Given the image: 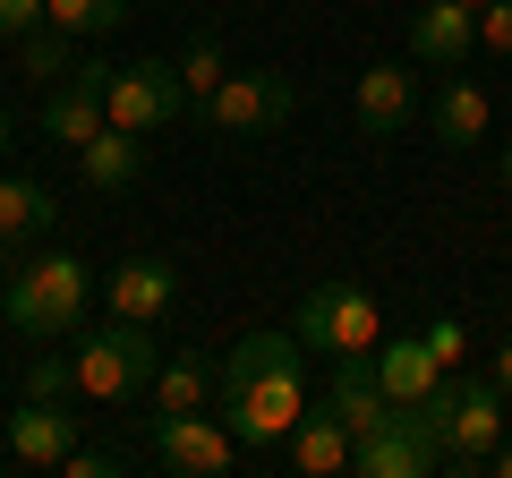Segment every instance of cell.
<instances>
[{
	"mask_svg": "<svg viewBox=\"0 0 512 478\" xmlns=\"http://www.w3.org/2000/svg\"><path fill=\"white\" fill-rule=\"evenodd\" d=\"M427 350H436V368H444V376L461 368V325H453V316H436V325H427Z\"/></svg>",
	"mask_w": 512,
	"mask_h": 478,
	"instance_id": "83f0119b",
	"label": "cell"
},
{
	"mask_svg": "<svg viewBox=\"0 0 512 478\" xmlns=\"http://www.w3.org/2000/svg\"><path fill=\"white\" fill-rule=\"evenodd\" d=\"M487 120H495V111H487V86H478V77H444V86H436V103H427V129H436V146H478V137H487Z\"/></svg>",
	"mask_w": 512,
	"mask_h": 478,
	"instance_id": "ac0fdd59",
	"label": "cell"
},
{
	"mask_svg": "<svg viewBox=\"0 0 512 478\" xmlns=\"http://www.w3.org/2000/svg\"><path fill=\"white\" fill-rule=\"evenodd\" d=\"M103 86H111L103 60H77L69 77H52V86H43V137L77 154L94 129H103Z\"/></svg>",
	"mask_w": 512,
	"mask_h": 478,
	"instance_id": "30bf717a",
	"label": "cell"
},
{
	"mask_svg": "<svg viewBox=\"0 0 512 478\" xmlns=\"http://www.w3.org/2000/svg\"><path fill=\"white\" fill-rule=\"evenodd\" d=\"M154 461L171 478H231L248 444L222 427V410H154Z\"/></svg>",
	"mask_w": 512,
	"mask_h": 478,
	"instance_id": "ba28073f",
	"label": "cell"
},
{
	"mask_svg": "<svg viewBox=\"0 0 512 478\" xmlns=\"http://www.w3.org/2000/svg\"><path fill=\"white\" fill-rule=\"evenodd\" d=\"M461 9H487V0H461Z\"/></svg>",
	"mask_w": 512,
	"mask_h": 478,
	"instance_id": "d6a6232c",
	"label": "cell"
},
{
	"mask_svg": "<svg viewBox=\"0 0 512 478\" xmlns=\"http://www.w3.org/2000/svg\"><path fill=\"white\" fill-rule=\"evenodd\" d=\"M308 402H316V393H308V350H299L291 325H282V333L274 325L239 333L231 359L214 368V410H222V427H231L256 461L291 444V427L308 419Z\"/></svg>",
	"mask_w": 512,
	"mask_h": 478,
	"instance_id": "6da1fadb",
	"label": "cell"
},
{
	"mask_svg": "<svg viewBox=\"0 0 512 478\" xmlns=\"http://www.w3.org/2000/svg\"><path fill=\"white\" fill-rule=\"evenodd\" d=\"M146 393H154V410H214V368L205 359H163Z\"/></svg>",
	"mask_w": 512,
	"mask_h": 478,
	"instance_id": "44dd1931",
	"label": "cell"
},
{
	"mask_svg": "<svg viewBox=\"0 0 512 478\" xmlns=\"http://www.w3.org/2000/svg\"><path fill=\"white\" fill-rule=\"evenodd\" d=\"M188 77L171 69V60H128V69H111V86H103V120L111 129H128V137H163L171 120H188Z\"/></svg>",
	"mask_w": 512,
	"mask_h": 478,
	"instance_id": "52a82bcc",
	"label": "cell"
},
{
	"mask_svg": "<svg viewBox=\"0 0 512 478\" xmlns=\"http://www.w3.org/2000/svg\"><path fill=\"white\" fill-rule=\"evenodd\" d=\"M0 154H9V103H0Z\"/></svg>",
	"mask_w": 512,
	"mask_h": 478,
	"instance_id": "4dcf8cb0",
	"label": "cell"
},
{
	"mask_svg": "<svg viewBox=\"0 0 512 478\" xmlns=\"http://www.w3.org/2000/svg\"><path fill=\"white\" fill-rule=\"evenodd\" d=\"M171 299H180V274H171V257H128L120 274L103 282V308L128 316V325H163Z\"/></svg>",
	"mask_w": 512,
	"mask_h": 478,
	"instance_id": "9a60e30c",
	"label": "cell"
},
{
	"mask_svg": "<svg viewBox=\"0 0 512 478\" xmlns=\"http://www.w3.org/2000/svg\"><path fill=\"white\" fill-rule=\"evenodd\" d=\"M77 444V419L69 402H18L9 419H0V453L18 461V470H60Z\"/></svg>",
	"mask_w": 512,
	"mask_h": 478,
	"instance_id": "8fae6325",
	"label": "cell"
},
{
	"mask_svg": "<svg viewBox=\"0 0 512 478\" xmlns=\"http://www.w3.org/2000/svg\"><path fill=\"white\" fill-rule=\"evenodd\" d=\"M86 299H94V274H86V257H69V248L26 257L18 274L0 282V316H9L26 342H69V333L86 325Z\"/></svg>",
	"mask_w": 512,
	"mask_h": 478,
	"instance_id": "7a4b0ae2",
	"label": "cell"
},
{
	"mask_svg": "<svg viewBox=\"0 0 512 478\" xmlns=\"http://www.w3.org/2000/svg\"><path fill=\"white\" fill-rule=\"evenodd\" d=\"M291 111H299V86H291L282 69H231V77L197 103V129L222 137V146H248V137H274Z\"/></svg>",
	"mask_w": 512,
	"mask_h": 478,
	"instance_id": "8992f818",
	"label": "cell"
},
{
	"mask_svg": "<svg viewBox=\"0 0 512 478\" xmlns=\"http://www.w3.org/2000/svg\"><path fill=\"white\" fill-rule=\"evenodd\" d=\"M77 171H86L94 197H120V188H137V171H146V146H137L128 129H111V120H103V129L77 146Z\"/></svg>",
	"mask_w": 512,
	"mask_h": 478,
	"instance_id": "ffe728a7",
	"label": "cell"
},
{
	"mask_svg": "<svg viewBox=\"0 0 512 478\" xmlns=\"http://www.w3.org/2000/svg\"><path fill=\"white\" fill-rule=\"evenodd\" d=\"M43 18H52L60 35H77V43H94V35H111V26L128 18V0H43Z\"/></svg>",
	"mask_w": 512,
	"mask_h": 478,
	"instance_id": "7402d4cb",
	"label": "cell"
},
{
	"mask_svg": "<svg viewBox=\"0 0 512 478\" xmlns=\"http://www.w3.org/2000/svg\"><path fill=\"white\" fill-rule=\"evenodd\" d=\"M436 350H427V333H393V342H376V385L393 393V410H410V402H427L436 393Z\"/></svg>",
	"mask_w": 512,
	"mask_h": 478,
	"instance_id": "e0dca14e",
	"label": "cell"
},
{
	"mask_svg": "<svg viewBox=\"0 0 512 478\" xmlns=\"http://www.w3.org/2000/svg\"><path fill=\"white\" fill-rule=\"evenodd\" d=\"M504 188H512V146H504Z\"/></svg>",
	"mask_w": 512,
	"mask_h": 478,
	"instance_id": "1f68e13d",
	"label": "cell"
},
{
	"mask_svg": "<svg viewBox=\"0 0 512 478\" xmlns=\"http://www.w3.org/2000/svg\"><path fill=\"white\" fill-rule=\"evenodd\" d=\"M26 402H77V359H69V350L26 359Z\"/></svg>",
	"mask_w": 512,
	"mask_h": 478,
	"instance_id": "d4e9b609",
	"label": "cell"
},
{
	"mask_svg": "<svg viewBox=\"0 0 512 478\" xmlns=\"http://www.w3.org/2000/svg\"><path fill=\"white\" fill-rule=\"evenodd\" d=\"M350 470H359V478H436L444 470V444H436V427H427L419 410H393L376 436L350 444Z\"/></svg>",
	"mask_w": 512,
	"mask_h": 478,
	"instance_id": "9c48e42d",
	"label": "cell"
},
{
	"mask_svg": "<svg viewBox=\"0 0 512 478\" xmlns=\"http://www.w3.org/2000/svg\"><path fill=\"white\" fill-rule=\"evenodd\" d=\"M291 333L299 350H325V359H367L384 342V299L367 282H316L291 308Z\"/></svg>",
	"mask_w": 512,
	"mask_h": 478,
	"instance_id": "5b68a950",
	"label": "cell"
},
{
	"mask_svg": "<svg viewBox=\"0 0 512 478\" xmlns=\"http://www.w3.org/2000/svg\"><path fill=\"white\" fill-rule=\"evenodd\" d=\"M325 410L350 427V444L393 419V393L376 385V350H367V359H325Z\"/></svg>",
	"mask_w": 512,
	"mask_h": 478,
	"instance_id": "5bb4252c",
	"label": "cell"
},
{
	"mask_svg": "<svg viewBox=\"0 0 512 478\" xmlns=\"http://www.w3.org/2000/svg\"><path fill=\"white\" fill-rule=\"evenodd\" d=\"M171 69L188 77V103H205V94H214L222 77H231V69H222V35H205V26H197V35H188V52L171 60Z\"/></svg>",
	"mask_w": 512,
	"mask_h": 478,
	"instance_id": "cb8c5ba5",
	"label": "cell"
},
{
	"mask_svg": "<svg viewBox=\"0 0 512 478\" xmlns=\"http://www.w3.org/2000/svg\"><path fill=\"white\" fill-rule=\"evenodd\" d=\"M478 52L512 60V0H487V9H478Z\"/></svg>",
	"mask_w": 512,
	"mask_h": 478,
	"instance_id": "484cf974",
	"label": "cell"
},
{
	"mask_svg": "<svg viewBox=\"0 0 512 478\" xmlns=\"http://www.w3.org/2000/svg\"><path fill=\"white\" fill-rule=\"evenodd\" d=\"M487 470H495V478H512V444H495V453H487Z\"/></svg>",
	"mask_w": 512,
	"mask_h": 478,
	"instance_id": "f546056e",
	"label": "cell"
},
{
	"mask_svg": "<svg viewBox=\"0 0 512 478\" xmlns=\"http://www.w3.org/2000/svg\"><path fill=\"white\" fill-rule=\"evenodd\" d=\"M487 376H495V385L512 393V342H495V359H487Z\"/></svg>",
	"mask_w": 512,
	"mask_h": 478,
	"instance_id": "f1b7e54d",
	"label": "cell"
},
{
	"mask_svg": "<svg viewBox=\"0 0 512 478\" xmlns=\"http://www.w3.org/2000/svg\"><path fill=\"white\" fill-rule=\"evenodd\" d=\"M60 222V197L43 180H26V171H0V257H18V248H35L43 231Z\"/></svg>",
	"mask_w": 512,
	"mask_h": 478,
	"instance_id": "2e32d148",
	"label": "cell"
},
{
	"mask_svg": "<svg viewBox=\"0 0 512 478\" xmlns=\"http://www.w3.org/2000/svg\"><path fill=\"white\" fill-rule=\"evenodd\" d=\"M282 461H291L299 478H333V470H350V427L333 419L325 402H308V419L291 427V444H282Z\"/></svg>",
	"mask_w": 512,
	"mask_h": 478,
	"instance_id": "d6986e66",
	"label": "cell"
},
{
	"mask_svg": "<svg viewBox=\"0 0 512 478\" xmlns=\"http://www.w3.org/2000/svg\"><path fill=\"white\" fill-rule=\"evenodd\" d=\"M77 393L86 402H137L163 368V350H154V325H128V316H103V325H77Z\"/></svg>",
	"mask_w": 512,
	"mask_h": 478,
	"instance_id": "277c9868",
	"label": "cell"
},
{
	"mask_svg": "<svg viewBox=\"0 0 512 478\" xmlns=\"http://www.w3.org/2000/svg\"><path fill=\"white\" fill-rule=\"evenodd\" d=\"M350 120H359V137H402L410 120H419V77L393 69V60L359 69V86H350Z\"/></svg>",
	"mask_w": 512,
	"mask_h": 478,
	"instance_id": "7c38bea8",
	"label": "cell"
},
{
	"mask_svg": "<svg viewBox=\"0 0 512 478\" xmlns=\"http://www.w3.org/2000/svg\"><path fill=\"white\" fill-rule=\"evenodd\" d=\"M427 427H436V444H444V470H487V453L504 444V385L495 376H436V393L427 402H410Z\"/></svg>",
	"mask_w": 512,
	"mask_h": 478,
	"instance_id": "3957f363",
	"label": "cell"
},
{
	"mask_svg": "<svg viewBox=\"0 0 512 478\" xmlns=\"http://www.w3.org/2000/svg\"><path fill=\"white\" fill-rule=\"evenodd\" d=\"M18 60H26V77H35V86H52V77H69V69H77V35H60V26H35V35L18 43Z\"/></svg>",
	"mask_w": 512,
	"mask_h": 478,
	"instance_id": "603a6c76",
	"label": "cell"
},
{
	"mask_svg": "<svg viewBox=\"0 0 512 478\" xmlns=\"http://www.w3.org/2000/svg\"><path fill=\"white\" fill-rule=\"evenodd\" d=\"M470 52H478V9H461V0H419V9H410V60H419V69L453 77Z\"/></svg>",
	"mask_w": 512,
	"mask_h": 478,
	"instance_id": "4fadbf2b",
	"label": "cell"
},
{
	"mask_svg": "<svg viewBox=\"0 0 512 478\" xmlns=\"http://www.w3.org/2000/svg\"><path fill=\"white\" fill-rule=\"evenodd\" d=\"M60 470H69V478H111V470H120V453H111V444H69Z\"/></svg>",
	"mask_w": 512,
	"mask_h": 478,
	"instance_id": "4316f807",
	"label": "cell"
}]
</instances>
